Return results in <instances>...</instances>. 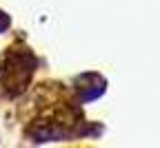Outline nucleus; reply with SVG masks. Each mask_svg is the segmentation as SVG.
<instances>
[{
	"instance_id": "obj_1",
	"label": "nucleus",
	"mask_w": 160,
	"mask_h": 148,
	"mask_svg": "<svg viewBox=\"0 0 160 148\" xmlns=\"http://www.w3.org/2000/svg\"><path fill=\"white\" fill-rule=\"evenodd\" d=\"M36 60L29 49H7L0 58V93L7 97H16L27 89V82L33 75Z\"/></svg>"
},
{
	"instance_id": "obj_2",
	"label": "nucleus",
	"mask_w": 160,
	"mask_h": 148,
	"mask_svg": "<svg viewBox=\"0 0 160 148\" xmlns=\"http://www.w3.org/2000/svg\"><path fill=\"white\" fill-rule=\"evenodd\" d=\"M9 27H11V18H9V13L0 9V35H2Z\"/></svg>"
}]
</instances>
